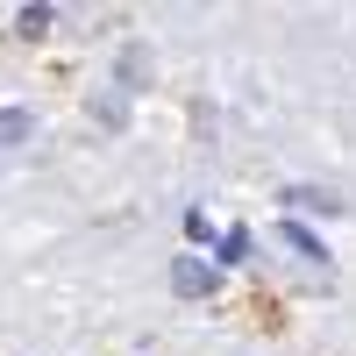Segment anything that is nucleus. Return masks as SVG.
I'll return each mask as SVG.
<instances>
[{
  "label": "nucleus",
  "instance_id": "f257e3e1",
  "mask_svg": "<svg viewBox=\"0 0 356 356\" xmlns=\"http://www.w3.org/2000/svg\"><path fill=\"white\" fill-rule=\"evenodd\" d=\"M228 278L214 271V257H200V250H186V257H171V292L178 300H214Z\"/></svg>",
  "mask_w": 356,
  "mask_h": 356
},
{
  "label": "nucleus",
  "instance_id": "f03ea898",
  "mask_svg": "<svg viewBox=\"0 0 356 356\" xmlns=\"http://www.w3.org/2000/svg\"><path fill=\"white\" fill-rule=\"evenodd\" d=\"M271 235H278V250H285V257H300V264H307V271H335V264H328V243H321L307 221H285V214H278Z\"/></svg>",
  "mask_w": 356,
  "mask_h": 356
},
{
  "label": "nucleus",
  "instance_id": "7ed1b4c3",
  "mask_svg": "<svg viewBox=\"0 0 356 356\" xmlns=\"http://www.w3.org/2000/svg\"><path fill=\"white\" fill-rule=\"evenodd\" d=\"M342 207H349V200L328 193V186H278V214H285V221H307V214H328V221H335Z\"/></svg>",
  "mask_w": 356,
  "mask_h": 356
},
{
  "label": "nucleus",
  "instance_id": "20e7f679",
  "mask_svg": "<svg viewBox=\"0 0 356 356\" xmlns=\"http://www.w3.org/2000/svg\"><path fill=\"white\" fill-rule=\"evenodd\" d=\"M207 257H214V271L228 278V271H243V264L257 257V235H250V228H221V235H214V250H207Z\"/></svg>",
  "mask_w": 356,
  "mask_h": 356
},
{
  "label": "nucleus",
  "instance_id": "39448f33",
  "mask_svg": "<svg viewBox=\"0 0 356 356\" xmlns=\"http://www.w3.org/2000/svg\"><path fill=\"white\" fill-rule=\"evenodd\" d=\"M86 114H93L100 129H129V93H122V86H100V93L86 100Z\"/></svg>",
  "mask_w": 356,
  "mask_h": 356
},
{
  "label": "nucleus",
  "instance_id": "423d86ee",
  "mask_svg": "<svg viewBox=\"0 0 356 356\" xmlns=\"http://www.w3.org/2000/svg\"><path fill=\"white\" fill-rule=\"evenodd\" d=\"M29 136H36V114L29 107H0V150H22Z\"/></svg>",
  "mask_w": 356,
  "mask_h": 356
},
{
  "label": "nucleus",
  "instance_id": "0eeeda50",
  "mask_svg": "<svg viewBox=\"0 0 356 356\" xmlns=\"http://www.w3.org/2000/svg\"><path fill=\"white\" fill-rule=\"evenodd\" d=\"M214 235H221V221L214 214H207V207H186V243L207 257V250H214Z\"/></svg>",
  "mask_w": 356,
  "mask_h": 356
},
{
  "label": "nucleus",
  "instance_id": "6e6552de",
  "mask_svg": "<svg viewBox=\"0 0 356 356\" xmlns=\"http://www.w3.org/2000/svg\"><path fill=\"white\" fill-rule=\"evenodd\" d=\"M57 29V8H15V36H50Z\"/></svg>",
  "mask_w": 356,
  "mask_h": 356
}]
</instances>
